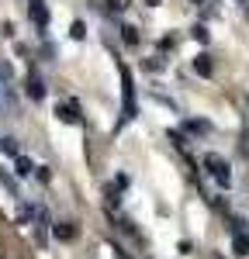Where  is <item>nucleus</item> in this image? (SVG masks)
I'll return each instance as SVG.
<instances>
[{
    "instance_id": "39448f33",
    "label": "nucleus",
    "mask_w": 249,
    "mask_h": 259,
    "mask_svg": "<svg viewBox=\"0 0 249 259\" xmlns=\"http://www.w3.org/2000/svg\"><path fill=\"white\" fill-rule=\"evenodd\" d=\"M194 73H197V76H211V73H215V66H211V56H208V52H201V56L194 59Z\"/></svg>"
},
{
    "instance_id": "f3484780",
    "label": "nucleus",
    "mask_w": 249,
    "mask_h": 259,
    "mask_svg": "<svg viewBox=\"0 0 249 259\" xmlns=\"http://www.w3.org/2000/svg\"><path fill=\"white\" fill-rule=\"evenodd\" d=\"M11 80V66H7V62H0V83H7Z\"/></svg>"
},
{
    "instance_id": "6ab92c4d",
    "label": "nucleus",
    "mask_w": 249,
    "mask_h": 259,
    "mask_svg": "<svg viewBox=\"0 0 249 259\" xmlns=\"http://www.w3.org/2000/svg\"><path fill=\"white\" fill-rule=\"evenodd\" d=\"M149 4H152V7H159V4H163V0H149Z\"/></svg>"
},
{
    "instance_id": "f03ea898",
    "label": "nucleus",
    "mask_w": 249,
    "mask_h": 259,
    "mask_svg": "<svg viewBox=\"0 0 249 259\" xmlns=\"http://www.w3.org/2000/svg\"><path fill=\"white\" fill-rule=\"evenodd\" d=\"M121 94H124V114H121V124L124 121L135 118V80H132V69L128 66H121Z\"/></svg>"
},
{
    "instance_id": "aec40b11",
    "label": "nucleus",
    "mask_w": 249,
    "mask_h": 259,
    "mask_svg": "<svg viewBox=\"0 0 249 259\" xmlns=\"http://www.w3.org/2000/svg\"><path fill=\"white\" fill-rule=\"evenodd\" d=\"M194 4H204V0H194Z\"/></svg>"
},
{
    "instance_id": "423d86ee",
    "label": "nucleus",
    "mask_w": 249,
    "mask_h": 259,
    "mask_svg": "<svg viewBox=\"0 0 249 259\" xmlns=\"http://www.w3.org/2000/svg\"><path fill=\"white\" fill-rule=\"evenodd\" d=\"M232 249H235V256H249V235L246 232H235L232 235Z\"/></svg>"
},
{
    "instance_id": "4468645a",
    "label": "nucleus",
    "mask_w": 249,
    "mask_h": 259,
    "mask_svg": "<svg viewBox=\"0 0 249 259\" xmlns=\"http://www.w3.org/2000/svg\"><path fill=\"white\" fill-rule=\"evenodd\" d=\"M187 132H208V121H187Z\"/></svg>"
},
{
    "instance_id": "9b49d317",
    "label": "nucleus",
    "mask_w": 249,
    "mask_h": 259,
    "mask_svg": "<svg viewBox=\"0 0 249 259\" xmlns=\"http://www.w3.org/2000/svg\"><path fill=\"white\" fill-rule=\"evenodd\" d=\"M0 149H4L7 156H21V152H18V142H14V139H0Z\"/></svg>"
},
{
    "instance_id": "20e7f679",
    "label": "nucleus",
    "mask_w": 249,
    "mask_h": 259,
    "mask_svg": "<svg viewBox=\"0 0 249 259\" xmlns=\"http://www.w3.org/2000/svg\"><path fill=\"white\" fill-rule=\"evenodd\" d=\"M24 94L35 100V104H38V100H45V83H42L38 73H28V80H24Z\"/></svg>"
},
{
    "instance_id": "f257e3e1",
    "label": "nucleus",
    "mask_w": 249,
    "mask_h": 259,
    "mask_svg": "<svg viewBox=\"0 0 249 259\" xmlns=\"http://www.w3.org/2000/svg\"><path fill=\"white\" fill-rule=\"evenodd\" d=\"M204 166H208V173L215 177V183L218 187H232V169H228V162L218 156V152H208L204 156Z\"/></svg>"
},
{
    "instance_id": "9d476101",
    "label": "nucleus",
    "mask_w": 249,
    "mask_h": 259,
    "mask_svg": "<svg viewBox=\"0 0 249 259\" xmlns=\"http://www.w3.org/2000/svg\"><path fill=\"white\" fill-rule=\"evenodd\" d=\"M56 114H59V121H66V124H76V114H73V107H56Z\"/></svg>"
},
{
    "instance_id": "a211bd4d",
    "label": "nucleus",
    "mask_w": 249,
    "mask_h": 259,
    "mask_svg": "<svg viewBox=\"0 0 249 259\" xmlns=\"http://www.w3.org/2000/svg\"><path fill=\"white\" fill-rule=\"evenodd\" d=\"M107 7H111V11H124V7H128V0H107Z\"/></svg>"
},
{
    "instance_id": "7ed1b4c3",
    "label": "nucleus",
    "mask_w": 249,
    "mask_h": 259,
    "mask_svg": "<svg viewBox=\"0 0 249 259\" xmlns=\"http://www.w3.org/2000/svg\"><path fill=\"white\" fill-rule=\"evenodd\" d=\"M28 18L35 21L38 31L49 28V7H45V0H28Z\"/></svg>"
},
{
    "instance_id": "ddd939ff",
    "label": "nucleus",
    "mask_w": 249,
    "mask_h": 259,
    "mask_svg": "<svg viewBox=\"0 0 249 259\" xmlns=\"http://www.w3.org/2000/svg\"><path fill=\"white\" fill-rule=\"evenodd\" d=\"M170 142H173L177 149H187V139H184V132H170Z\"/></svg>"
},
{
    "instance_id": "f8f14e48",
    "label": "nucleus",
    "mask_w": 249,
    "mask_h": 259,
    "mask_svg": "<svg viewBox=\"0 0 249 259\" xmlns=\"http://www.w3.org/2000/svg\"><path fill=\"white\" fill-rule=\"evenodd\" d=\"M190 35H194V38L201 41V45H208V38H211V35H208V28H204V24H194V31H190Z\"/></svg>"
},
{
    "instance_id": "dca6fc26",
    "label": "nucleus",
    "mask_w": 249,
    "mask_h": 259,
    "mask_svg": "<svg viewBox=\"0 0 249 259\" xmlns=\"http://www.w3.org/2000/svg\"><path fill=\"white\" fill-rule=\"evenodd\" d=\"M35 177H38L42 183H49V180H52V173H49V169H45V166H35Z\"/></svg>"
},
{
    "instance_id": "0eeeda50",
    "label": "nucleus",
    "mask_w": 249,
    "mask_h": 259,
    "mask_svg": "<svg viewBox=\"0 0 249 259\" xmlns=\"http://www.w3.org/2000/svg\"><path fill=\"white\" fill-rule=\"evenodd\" d=\"M14 166H18V177H31L35 173V166H31L28 156H14Z\"/></svg>"
},
{
    "instance_id": "6e6552de",
    "label": "nucleus",
    "mask_w": 249,
    "mask_h": 259,
    "mask_svg": "<svg viewBox=\"0 0 249 259\" xmlns=\"http://www.w3.org/2000/svg\"><path fill=\"white\" fill-rule=\"evenodd\" d=\"M56 239H62V242L76 239V228H73V225H66V221H62V225H56Z\"/></svg>"
},
{
    "instance_id": "2eb2a0df",
    "label": "nucleus",
    "mask_w": 249,
    "mask_h": 259,
    "mask_svg": "<svg viewBox=\"0 0 249 259\" xmlns=\"http://www.w3.org/2000/svg\"><path fill=\"white\" fill-rule=\"evenodd\" d=\"M73 38H76V41L87 38V28H83V21H76V24H73Z\"/></svg>"
},
{
    "instance_id": "1a4fd4ad",
    "label": "nucleus",
    "mask_w": 249,
    "mask_h": 259,
    "mask_svg": "<svg viewBox=\"0 0 249 259\" xmlns=\"http://www.w3.org/2000/svg\"><path fill=\"white\" fill-rule=\"evenodd\" d=\"M121 38H124V45H132V49H135V45H139V31H135L132 24H124V28H121Z\"/></svg>"
}]
</instances>
